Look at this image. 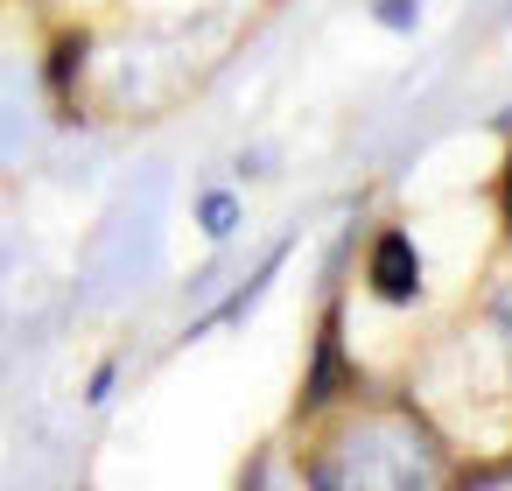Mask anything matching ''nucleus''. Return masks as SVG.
Masks as SVG:
<instances>
[{
	"mask_svg": "<svg viewBox=\"0 0 512 491\" xmlns=\"http://www.w3.org/2000/svg\"><path fill=\"white\" fill-rule=\"evenodd\" d=\"M386 29H414V0H379V8H372Z\"/></svg>",
	"mask_w": 512,
	"mask_h": 491,
	"instance_id": "5",
	"label": "nucleus"
},
{
	"mask_svg": "<svg viewBox=\"0 0 512 491\" xmlns=\"http://www.w3.org/2000/svg\"><path fill=\"white\" fill-rule=\"evenodd\" d=\"M78 64H85V36H64V43H57V57H50V85H57V92H71V85H78Z\"/></svg>",
	"mask_w": 512,
	"mask_h": 491,
	"instance_id": "4",
	"label": "nucleus"
},
{
	"mask_svg": "<svg viewBox=\"0 0 512 491\" xmlns=\"http://www.w3.org/2000/svg\"><path fill=\"white\" fill-rule=\"evenodd\" d=\"M365 281L379 302H414L421 295V253L407 232H379L372 239V260H365Z\"/></svg>",
	"mask_w": 512,
	"mask_h": 491,
	"instance_id": "1",
	"label": "nucleus"
},
{
	"mask_svg": "<svg viewBox=\"0 0 512 491\" xmlns=\"http://www.w3.org/2000/svg\"><path fill=\"white\" fill-rule=\"evenodd\" d=\"M344 379H351V365H344V344H337V316H330V323H323V337H316V372H309V386H302V414L330 407V400L344 393Z\"/></svg>",
	"mask_w": 512,
	"mask_h": 491,
	"instance_id": "2",
	"label": "nucleus"
},
{
	"mask_svg": "<svg viewBox=\"0 0 512 491\" xmlns=\"http://www.w3.org/2000/svg\"><path fill=\"white\" fill-rule=\"evenodd\" d=\"M498 204H505V232H512V162H505V176H498Z\"/></svg>",
	"mask_w": 512,
	"mask_h": 491,
	"instance_id": "6",
	"label": "nucleus"
},
{
	"mask_svg": "<svg viewBox=\"0 0 512 491\" xmlns=\"http://www.w3.org/2000/svg\"><path fill=\"white\" fill-rule=\"evenodd\" d=\"M197 225H204L211 239H225V232L239 225V197H225V190H211V197H197Z\"/></svg>",
	"mask_w": 512,
	"mask_h": 491,
	"instance_id": "3",
	"label": "nucleus"
}]
</instances>
